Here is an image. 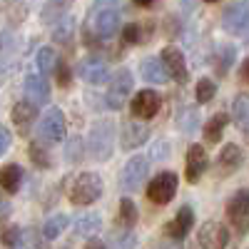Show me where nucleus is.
<instances>
[{"label": "nucleus", "instance_id": "39", "mask_svg": "<svg viewBox=\"0 0 249 249\" xmlns=\"http://www.w3.org/2000/svg\"><path fill=\"white\" fill-rule=\"evenodd\" d=\"M239 77H242L244 82H249V57L242 62V68H239Z\"/></svg>", "mask_w": 249, "mask_h": 249}, {"label": "nucleus", "instance_id": "38", "mask_svg": "<svg viewBox=\"0 0 249 249\" xmlns=\"http://www.w3.org/2000/svg\"><path fill=\"white\" fill-rule=\"evenodd\" d=\"M8 147H10V132H8V127L0 124V157L8 152Z\"/></svg>", "mask_w": 249, "mask_h": 249}, {"label": "nucleus", "instance_id": "41", "mask_svg": "<svg viewBox=\"0 0 249 249\" xmlns=\"http://www.w3.org/2000/svg\"><path fill=\"white\" fill-rule=\"evenodd\" d=\"M8 217V202L3 199V195H0V219Z\"/></svg>", "mask_w": 249, "mask_h": 249}, {"label": "nucleus", "instance_id": "20", "mask_svg": "<svg viewBox=\"0 0 249 249\" xmlns=\"http://www.w3.org/2000/svg\"><path fill=\"white\" fill-rule=\"evenodd\" d=\"M142 80L147 82H155V85H162V82H167L170 75H167V68H164L162 57H150L142 62Z\"/></svg>", "mask_w": 249, "mask_h": 249}, {"label": "nucleus", "instance_id": "13", "mask_svg": "<svg viewBox=\"0 0 249 249\" xmlns=\"http://www.w3.org/2000/svg\"><path fill=\"white\" fill-rule=\"evenodd\" d=\"M162 62L164 68H167V75L177 82H187V77H190V72H187V62H184V55L177 45H167L162 50Z\"/></svg>", "mask_w": 249, "mask_h": 249}, {"label": "nucleus", "instance_id": "12", "mask_svg": "<svg viewBox=\"0 0 249 249\" xmlns=\"http://www.w3.org/2000/svg\"><path fill=\"white\" fill-rule=\"evenodd\" d=\"M77 72H80V77L85 80L88 85H102V82L110 80V68H107V62L100 60V57H88V60H82L80 68H77Z\"/></svg>", "mask_w": 249, "mask_h": 249}, {"label": "nucleus", "instance_id": "32", "mask_svg": "<svg viewBox=\"0 0 249 249\" xmlns=\"http://www.w3.org/2000/svg\"><path fill=\"white\" fill-rule=\"evenodd\" d=\"M122 37H124V43H130V45H135V43H144V37H142V28L140 25H124V30H122Z\"/></svg>", "mask_w": 249, "mask_h": 249}, {"label": "nucleus", "instance_id": "8", "mask_svg": "<svg viewBox=\"0 0 249 249\" xmlns=\"http://www.w3.org/2000/svg\"><path fill=\"white\" fill-rule=\"evenodd\" d=\"M115 147V130L110 122H97L90 130V152L97 160H107Z\"/></svg>", "mask_w": 249, "mask_h": 249}, {"label": "nucleus", "instance_id": "24", "mask_svg": "<svg viewBox=\"0 0 249 249\" xmlns=\"http://www.w3.org/2000/svg\"><path fill=\"white\" fill-rule=\"evenodd\" d=\"M57 62H60V57H57L55 48H40L37 50V68L43 75H55Z\"/></svg>", "mask_w": 249, "mask_h": 249}, {"label": "nucleus", "instance_id": "1", "mask_svg": "<svg viewBox=\"0 0 249 249\" xmlns=\"http://www.w3.org/2000/svg\"><path fill=\"white\" fill-rule=\"evenodd\" d=\"M102 192H105V184H102V177L97 172H80L68 187L70 202L80 204V207L97 202L102 197Z\"/></svg>", "mask_w": 249, "mask_h": 249}, {"label": "nucleus", "instance_id": "19", "mask_svg": "<svg viewBox=\"0 0 249 249\" xmlns=\"http://www.w3.org/2000/svg\"><path fill=\"white\" fill-rule=\"evenodd\" d=\"M150 137V130L140 122H127L122 127V150H132V147H140L144 144V140Z\"/></svg>", "mask_w": 249, "mask_h": 249}, {"label": "nucleus", "instance_id": "37", "mask_svg": "<svg viewBox=\"0 0 249 249\" xmlns=\"http://www.w3.org/2000/svg\"><path fill=\"white\" fill-rule=\"evenodd\" d=\"M112 244H117L120 249H132L135 247V239L130 234H117V237H112Z\"/></svg>", "mask_w": 249, "mask_h": 249}, {"label": "nucleus", "instance_id": "43", "mask_svg": "<svg viewBox=\"0 0 249 249\" xmlns=\"http://www.w3.org/2000/svg\"><path fill=\"white\" fill-rule=\"evenodd\" d=\"M204 3H217V0H204Z\"/></svg>", "mask_w": 249, "mask_h": 249}, {"label": "nucleus", "instance_id": "7", "mask_svg": "<svg viewBox=\"0 0 249 249\" xmlns=\"http://www.w3.org/2000/svg\"><path fill=\"white\" fill-rule=\"evenodd\" d=\"M227 217L234 224L237 234H247L249 230V190H239L227 202Z\"/></svg>", "mask_w": 249, "mask_h": 249}, {"label": "nucleus", "instance_id": "28", "mask_svg": "<svg viewBox=\"0 0 249 249\" xmlns=\"http://www.w3.org/2000/svg\"><path fill=\"white\" fill-rule=\"evenodd\" d=\"M43 247V239H40V232L35 230V227H28V230L20 232V239L13 249H40Z\"/></svg>", "mask_w": 249, "mask_h": 249}, {"label": "nucleus", "instance_id": "35", "mask_svg": "<svg viewBox=\"0 0 249 249\" xmlns=\"http://www.w3.org/2000/svg\"><path fill=\"white\" fill-rule=\"evenodd\" d=\"M55 37L60 40V43H70V40H72V23H70V20H65L62 25L55 28Z\"/></svg>", "mask_w": 249, "mask_h": 249}, {"label": "nucleus", "instance_id": "10", "mask_svg": "<svg viewBox=\"0 0 249 249\" xmlns=\"http://www.w3.org/2000/svg\"><path fill=\"white\" fill-rule=\"evenodd\" d=\"M197 242L202 249H227V244H230V230L222 222H204L197 232Z\"/></svg>", "mask_w": 249, "mask_h": 249}, {"label": "nucleus", "instance_id": "6", "mask_svg": "<svg viewBox=\"0 0 249 249\" xmlns=\"http://www.w3.org/2000/svg\"><path fill=\"white\" fill-rule=\"evenodd\" d=\"M222 28L232 35H244L249 30V0H234L222 13Z\"/></svg>", "mask_w": 249, "mask_h": 249}, {"label": "nucleus", "instance_id": "23", "mask_svg": "<svg viewBox=\"0 0 249 249\" xmlns=\"http://www.w3.org/2000/svg\"><path fill=\"white\" fill-rule=\"evenodd\" d=\"M232 115H234V122L239 124V130L249 135V95H237L234 97V105H232Z\"/></svg>", "mask_w": 249, "mask_h": 249}, {"label": "nucleus", "instance_id": "40", "mask_svg": "<svg viewBox=\"0 0 249 249\" xmlns=\"http://www.w3.org/2000/svg\"><path fill=\"white\" fill-rule=\"evenodd\" d=\"M85 249H105V244H102L100 239H90V242L85 244Z\"/></svg>", "mask_w": 249, "mask_h": 249}, {"label": "nucleus", "instance_id": "18", "mask_svg": "<svg viewBox=\"0 0 249 249\" xmlns=\"http://www.w3.org/2000/svg\"><path fill=\"white\" fill-rule=\"evenodd\" d=\"M25 97L35 105H45L50 100V82L45 80V75H28L25 80Z\"/></svg>", "mask_w": 249, "mask_h": 249}, {"label": "nucleus", "instance_id": "3", "mask_svg": "<svg viewBox=\"0 0 249 249\" xmlns=\"http://www.w3.org/2000/svg\"><path fill=\"white\" fill-rule=\"evenodd\" d=\"M132 95V72L127 68H120L110 77V88H107V105L112 110H122L124 102Z\"/></svg>", "mask_w": 249, "mask_h": 249}, {"label": "nucleus", "instance_id": "15", "mask_svg": "<svg viewBox=\"0 0 249 249\" xmlns=\"http://www.w3.org/2000/svg\"><path fill=\"white\" fill-rule=\"evenodd\" d=\"M10 117L15 122L18 132L20 135H28L30 127L35 124V120H37V105H35V102H30V100H20V102H15V105H13Z\"/></svg>", "mask_w": 249, "mask_h": 249}, {"label": "nucleus", "instance_id": "33", "mask_svg": "<svg viewBox=\"0 0 249 249\" xmlns=\"http://www.w3.org/2000/svg\"><path fill=\"white\" fill-rule=\"evenodd\" d=\"M217 68H219V72H227L230 70V62L234 60V48H222V53L217 55Z\"/></svg>", "mask_w": 249, "mask_h": 249}, {"label": "nucleus", "instance_id": "34", "mask_svg": "<svg viewBox=\"0 0 249 249\" xmlns=\"http://www.w3.org/2000/svg\"><path fill=\"white\" fill-rule=\"evenodd\" d=\"M55 80H57L60 88H68V85H70V68H68L62 60L57 62V68H55Z\"/></svg>", "mask_w": 249, "mask_h": 249}, {"label": "nucleus", "instance_id": "42", "mask_svg": "<svg viewBox=\"0 0 249 249\" xmlns=\"http://www.w3.org/2000/svg\"><path fill=\"white\" fill-rule=\"evenodd\" d=\"M135 3H137V5H142V8H147V5H152V3H155V0H135Z\"/></svg>", "mask_w": 249, "mask_h": 249}, {"label": "nucleus", "instance_id": "26", "mask_svg": "<svg viewBox=\"0 0 249 249\" xmlns=\"http://www.w3.org/2000/svg\"><path fill=\"white\" fill-rule=\"evenodd\" d=\"M68 224H70V217H68V214H53V217L45 222V230H43L45 239H57L62 232H65Z\"/></svg>", "mask_w": 249, "mask_h": 249}, {"label": "nucleus", "instance_id": "5", "mask_svg": "<svg viewBox=\"0 0 249 249\" xmlns=\"http://www.w3.org/2000/svg\"><path fill=\"white\" fill-rule=\"evenodd\" d=\"M147 172H150V160L142 157V155H135L127 164H124V170L120 175V184L124 192H137L142 182L147 179Z\"/></svg>", "mask_w": 249, "mask_h": 249}, {"label": "nucleus", "instance_id": "29", "mask_svg": "<svg viewBox=\"0 0 249 249\" xmlns=\"http://www.w3.org/2000/svg\"><path fill=\"white\" fill-rule=\"evenodd\" d=\"M100 227H102L100 214H92V212H88V214H82V217L75 219V230L82 232V234H95Z\"/></svg>", "mask_w": 249, "mask_h": 249}, {"label": "nucleus", "instance_id": "21", "mask_svg": "<svg viewBox=\"0 0 249 249\" xmlns=\"http://www.w3.org/2000/svg\"><path fill=\"white\" fill-rule=\"evenodd\" d=\"M20 184H23V167L20 164H5V167H0V187L5 192L15 195L20 190Z\"/></svg>", "mask_w": 249, "mask_h": 249}, {"label": "nucleus", "instance_id": "30", "mask_svg": "<svg viewBox=\"0 0 249 249\" xmlns=\"http://www.w3.org/2000/svg\"><path fill=\"white\" fill-rule=\"evenodd\" d=\"M217 95V85H214V80L210 77H202L197 82V102H202V105H207V102H212Z\"/></svg>", "mask_w": 249, "mask_h": 249}, {"label": "nucleus", "instance_id": "25", "mask_svg": "<svg viewBox=\"0 0 249 249\" xmlns=\"http://www.w3.org/2000/svg\"><path fill=\"white\" fill-rule=\"evenodd\" d=\"M117 219H120V224L124 227V230H130V227L137 224V207H135V202H132L130 197H124V199L120 202Z\"/></svg>", "mask_w": 249, "mask_h": 249}, {"label": "nucleus", "instance_id": "31", "mask_svg": "<svg viewBox=\"0 0 249 249\" xmlns=\"http://www.w3.org/2000/svg\"><path fill=\"white\" fill-rule=\"evenodd\" d=\"M65 157H68V162H80L82 157H85V144H82V137H72L68 142Z\"/></svg>", "mask_w": 249, "mask_h": 249}, {"label": "nucleus", "instance_id": "22", "mask_svg": "<svg viewBox=\"0 0 249 249\" xmlns=\"http://www.w3.org/2000/svg\"><path fill=\"white\" fill-rule=\"evenodd\" d=\"M227 124H230V117H227L224 112L212 115L210 120H207V124H204V140L210 142V144H217L222 140L224 130H227Z\"/></svg>", "mask_w": 249, "mask_h": 249}, {"label": "nucleus", "instance_id": "44", "mask_svg": "<svg viewBox=\"0 0 249 249\" xmlns=\"http://www.w3.org/2000/svg\"><path fill=\"white\" fill-rule=\"evenodd\" d=\"M247 35H249V30H247Z\"/></svg>", "mask_w": 249, "mask_h": 249}, {"label": "nucleus", "instance_id": "11", "mask_svg": "<svg viewBox=\"0 0 249 249\" xmlns=\"http://www.w3.org/2000/svg\"><path fill=\"white\" fill-rule=\"evenodd\" d=\"M162 107V97L155 90H140L132 97V117L137 120H152Z\"/></svg>", "mask_w": 249, "mask_h": 249}, {"label": "nucleus", "instance_id": "4", "mask_svg": "<svg viewBox=\"0 0 249 249\" xmlns=\"http://www.w3.org/2000/svg\"><path fill=\"white\" fill-rule=\"evenodd\" d=\"M65 115H62L60 107H50L43 120L37 124V132H40V140L48 142V144H55V142H62L65 140Z\"/></svg>", "mask_w": 249, "mask_h": 249}, {"label": "nucleus", "instance_id": "2", "mask_svg": "<svg viewBox=\"0 0 249 249\" xmlns=\"http://www.w3.org/2000/svg\"><path fill=\"white\" fill-rule=\"evenodd\" d=\"M90 28L97 37L107 40L112 37L117 30H120V13L112 8V5H102V0L97 3V10H92V18H90Z\"/></svg>", "mask_w": 249, "mask_h": 249}, {"label": "nucleus", "instance_id": "16", "mask_svg": "<svg viewBox=\"0 0 249 249\" xmlns=\"http://www.w3.org/2000/svg\"><path fill=\"white\" fill-rule=\"evenodd\" d=\"M244 162V152L242 147H237V144H224L219 157H217V175L227 177V175H234Z\"/></svg>", "mask_w": 249, "mask_h": 249}, {"label": "nucleus", "instance_id": "27", "mask_svg": "<svg viewBox=\"0 0 249 249\" xmlns=\"http://www.w3.org/2000/svg\"><path fill=\"white\" fill-rule=\"evenodd\" d=\"M28 155H30V160H33V164H35V167H40V170H50V167H53L50 155H48V150H45L40 142H30Z\"/></svg>", "mask_w": 249, "mask_h": 249}, {"label": "nucleus", "instance_id": "36", "mask_svg": "<svg viewBox=\"0 0 249 249\" xmlns=\"http://www.w3.org/2000/svg\"><path fill=\"white\" fill-rule=\"evenodd\" d=\"M20 232H23V230H18V227H5V230H3V242L5 244H10V247H15L18 244V239H20Z\"/></svg>", "mask_w": 249, "mask_h": 249}, {"label": "nucleus", "instance_id": "9", "mask_svg": "<svg viewBox=\"0 0 249 249\" xmlns=\"http://www.w3.org/2000/svg\"><path fill=\"white\" fill-rule=\"evenodd\" d=\"M175 195H177V175L175 172H160L147 184V197L155 204H167Z\"/></svg>", "mask_w": 249, "mask_h": 249}, {"label": "nucleus", "instance_id": "17", "mask_svg": "<svg viewBox=\"0 0 249 249\" xmlns=\"http://www.w3.org/2000/svg\"><path fill=\"white\" fill-rule=\"evenodd\" d=\"M207 170V152L202 144H192L187 150V164H184V175H187V182H199V177L204 175Z\"/></svg>", "mask_w": 249, "mask_h": 249}, {"label": "nucleus", "instance_id": "14", "mask_svg": "<svg viewBox=\"0 0 249 249\" xmlns=\"http://www.w3.org/2000/svg\"><path fill=\"white\" fill-rule=\"evenodd\" d=\"M192 224H195V212H192V207H182V210L175 214V219H172L167 227H164V234H167L170 242H182L187 234H190Z\"/></svg>", "mask_w": 249, "mask_h": 249}]
</instances>
